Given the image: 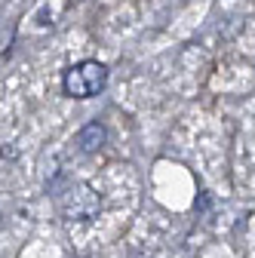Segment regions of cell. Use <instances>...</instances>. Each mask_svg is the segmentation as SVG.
<instances>
[{
    "mask_svg": "<svg viewBox=\"0 0 255 258\" xmlns=\"http://www.w3.org/2000/svg\"><path fill=\"white\" fill-rule=\"evenodd\" d=\"M105 86H108V68L102 61H95V58L71 64V68L65 71V77H61V89H65V95H68V99H77V102L102 95Z\"/></svg>",
    "mask_w": 255,
    "mask_h": 258,
    "instance_id": "cell-1",
    "label": "cell"
},
{
    "mask_svg": "<svg viewBox=\"0 0 255 258\" xmlns=\"http://www.w3.org/2000/svg\"><path fill=\"white\" fill-rule=\"evenodd\" d=\"M55 197H58V212L65 215V221L89 224L102 212V194L95 187H89V184H83V181L68 184L61 194H55Z\"/></svg>",
    "mask_w": 255,
    "mask_h": 258,
    "instance_id": "cell-2",
    "label": "cell"
},
{
    "mask_svg": "<svg viewBox=\"0 0 255 258\" xmlns=\"http://www.w3.org/2000/svg\"><path fill=\"white\" fill-rule=\"evenodd\" d=\"M108 142V129L99 123V120H89L80 133H77V151L80 154H95V151H102Z\"/></svg>",
    "mask_w": 255,
    "mask_h": 258,
    "instance_id": "cell-3",
    "label": "cell"
}]
</instances>
